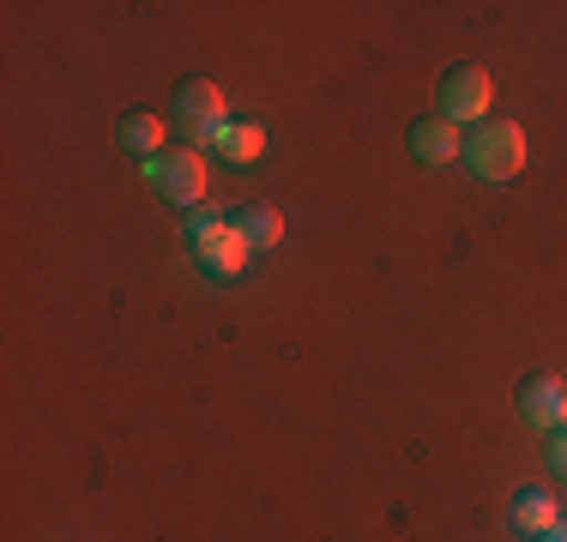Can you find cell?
<instances>
[{"mask_svg": "<svg viewBox=\"0 0 567 542\" xmlns=\"http://www.w3.org/2000/svg\"><path fill=\"white\" fill-rule=\"evenodd\" d=\"M465 163L483 181H513V175L525 169V133L513 127V121H483V127H471Z\"/></svg>", "mask_w": 567, "mask_h": 542, "instance_id": "obj_1", "label": "cell"}, {"mask_svg": "<svg viewBox=\"0 0 567 542\" xmlns=\"http://www.w3.org/2000/svg\"><path fill=\"white\" fill-rule=\"evenodd\" d=\"M489 97H495V85H489V73L483 66H453L447 79H441V121H489Z\"/></svg>", "mask_w": 567, "mask_h": 542, "instance_id": "obj_2", "label": "cell"}, {"mask_svg": "<svg viewBox=\"0 0 567 542\" xmlns=\"http://www.w3.org/2000/svg\"><path fill=\"white\" fill-rule=\"evenodd\" d=\"M175 115H182V133L194 145H212V133H218V121L224 115V91L212 85V79H187L182 91H175Z\"/></svg>", "mask_w": 567, "mask_h": 542, "instance_id": "obj_3", "label": "cell"}, {"mask_svg": "<svg viewBox=\"0 0 567 542\" xmlns=\"http://www.w3.org/2000/svg\"><path fill=\"white\" fill-rule=\"evenodd\" d=\"M152 187L169 199V206H182V211H199V199H206V163H199L194 152L157 157V163H152Z\"/></svg>", "mask_w": 567, "mask_h": 542, "instance_id": "obj_4", "label": "cell"}, {"mask_svg": "<svg viewBox=\"0 0 567 542\" xmlns=\"http://www.w3.org/2000/svg\"><path fill=\"white\" fill-rule=\"evenodd\" d=\"M561 404H567V386L556 374H532L519 386V416L532 428H561Z\"/></svg>", "mask_w": 567, "mask_h": 542, "instance_id": "obj_5", "label": "cell"}, {"mask_svg": "<svg viewBox=\"0 0 567 542\" xmlns=\"http://www.w3.org/2000/svg\"><path fill=\"white\" fill-rule=\"evenodd\" d=\"M194 253H199V265L212 271V278H236L241 265H248V241H241V229L236 223H224V229H212L206 241H194Z\"/></svg>", "mask_w": 567, "mask_h": 542, "instance_id": "obj_6", "label": "cell"}, {"mask_svg": "<svg viewBox=\"0 0 567 542\" xmlns=\"http://www.w3.org/2000/svg\"><path fill=\"white\" fill-rule=\"evenodd\" d=\"M411 152L423 157V163H453V157H465V145H458V127L453 121H441V115H429V121H416L411 127Z\"/></svg>", "mask_w": 567, "mask_h": 542, "instance_id": "obj_7", "label": "cell"}, {"mask_svg": "<svg viewBox=\"0 0 567 542\" xmlns=\"http://www.w3.org/2000/svg\"><path fill=\"white\" fill-rule=\"evenodd\" d=\"M206 152H218L229 163H254V157L266 152V133L254 127V121H218V133H212Z\"/></svg>", "mask_w": 567, "mask_h": 542, "instance_id": "obj_8", "label": "cell"}, {"mask_svg": "<svg viewBox=\"0 0 567 542\" xmlns=\"http://www.w3.org/2000/svg\"><path fill=\"white\" fill-rule=\"evenodd\" d=\"M556 519H561V512H556V500H549L544 488H519V494H513V531L544 536Z\"/></svg>", "mask_w": 567, "mask_h": 542, "instance_id": "obj_9", "label": "cell"}, {"mask_svg": "<svg viewBox=\"0 0 567 542\" xmlns=\"http://www.w3.org/2000/svg\"><path fill=\"white\" fill-rule=\"evenodd\" d=\"M236 229H241V241H248L254 253H266V248H278V241H284V217L272 206H248L236 217Z\"/></svg>", "mask_w": 567, "mask_h": 542, "instance_id": "obj_10", "label": "cell"}, {"mask_svg": "<svg viewBox=\"0 0 567 542\" xmlns=\"http://www.w3.org/2000/svg\"><path fill=\"white\" fill-rule=\"evenodd\" d=\"M121 145H127L133 157H152L157 163V152H164V121H157V115H127V121H121Z\"/></svg>", "mask_w": 567, "mask_h": 542, "instance_id": "obj_11", "label": "cell"}, {"mask_svg": "<svg viewBox=\"0 0 567 542\" xmlns=\"http://www.w3.org/2000/svg\"><path fill=\"white\" fill-rule=\"evenodd\" d=\"M224 223H229V217H218V211H212V206L187 211V241H206L212 229H224Z\"/></svg>", "mask_w": 567, "mask_h": 542, "instance_id": "obj_12", "label": "cell"}, {"mask_svg": "<svg viewBox=\"0 0 567 542\" xmlns=\"http://www.w3.org/2000/svg\"><path fill=\"white\" fill-rule=\"evenodd\" d=\"M549 470H556V477L567 482V428L556 434V440H549Z\"/></svg>", "mask_w": 567, "mask_h": 542, "instance_id": "obj_13", "label": "cell"}, {"mask_svg": "<svg viewBox=\"0 0 567 542\" xmlns=\"http://www.w3.org/2000/svg\"><path fill=\"white\" fill-rule=\"evenodd\" d=\"M544 542H567V519H556V524H549V531H544Z\"/></svg>", "mask_w": 567, "mask_h": 542, "instance_id": "obj_14", "label": "cell"}, {"mask_svg": "<svg viewBox=\"0 0 567 542\" xmlns=\"http://www.w3.org/2000/svg\"><path fill=\"white\" fill-rule=\"evenodd\" d=\"M561 428H567V404H561Z\"/></svg>", "mask_w": 567, "mask_h": 542, "instance_id": "obj_15", "label": "cell"}]
</instances>
